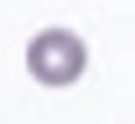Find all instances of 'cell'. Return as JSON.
<instances>
[{
	"instance_id": "cell-1",
	"label": "cell",
	"mask_w": 135,
	"mask_h": 124,
	"mask_svg": "<svg viewBox=\"0 0 135 124\" xmlns=\"http://www.w3.org/2000/svg\"><path fill=\"white\" fill-rule=\"evenodd\" d=\"M89 63L84 41L65 28H47L29 41L26 67L47 88H67L79 82Z\"/></svg>"
}]
</instances>
